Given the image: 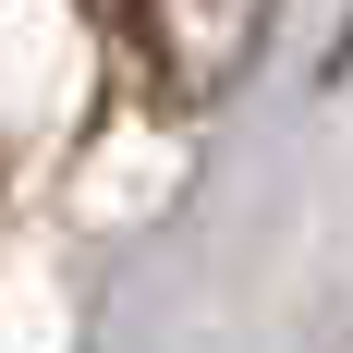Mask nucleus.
<instances>
[{"label": "nucleus", "instance_id": "f257e3e1", "mask_svg": "<svg viewBox=\"0 0 353 353\" xmlns=\"http://www.w3.org/2000/svg\"><path fill=\"white\" fill-rule=\"evenodd\" d=\"M110 25L159 110H219L268 37V0H110Z\"/></svg>", "mask_w": 353, "mask_h": 353}]
</instances>
